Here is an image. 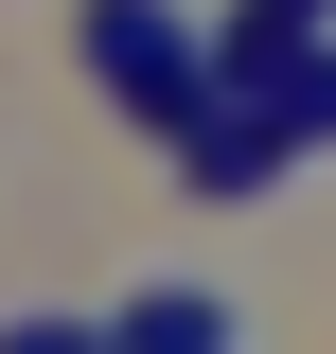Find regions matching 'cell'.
<instances>
[{"mask_svg": "<svg viewBox=\"0 0 336 354\" xmlns=\"http://www.w3.org/2000/svg\"><path fill=\"white\" fill-rule=\"evenodd\" d=\"M88 53H106V88H124L142 124H177V142L212 124V53L177 36V0H88Z\"/></svg>", "mask_w": 336, "mask_h": 354, "instance_id": "cell-1", "label": "cell"}, {"mask_svg": "<svg viewBox=\"0 0 336 354\" xmlns=\"http://www.w3.org/2000/svg\"><path fill=\"white\" fill-rule=\"evenodd\" d=\"M106 354H230V319H212V301H124Z\"/></svg>", "mask_w": 336, "mask_h": 354, "instance_id": "cell-2", "label": "cell"}, {"mask_svg": "<svg viewBox=\"0 0 336 354\" xmlns=\"http://www.w3.org/2000/svg\"><path fill=\"white\" fill-rule=\"evenodd\" d=\"M0 354H106V337H88V319H18Z\"/></svg>", "mask_w": 336, "mask_h": 354, "instance_id": "cell-3", "label": "cell"}]
</instances>
